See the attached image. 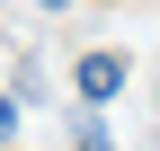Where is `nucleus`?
<instances>
[{
    "instance_id": "nucleus-2",
    "label": "nucleus",
    "mask_w": 160,
    "mask_h": 151,
    "mask_svg": "<svg viewBox=\"0 0 160 151\" xmlns=\"http://www.w3.org/2000/svg\"><path fill=\"white\" fill-rule=\"evenodd\" d=\"M80 151H107V134H98V116H80Z\"/></svg>"
},
{
    "instance_id": "nucleus-3",
    "label": "nucleus",
    "mask_w": 160,
    "mask_h": 151,
    "mask_svg": "<svg viewBox=\"0 0 160 151\" xmlns=\"http://www.w3.org/2000/svg\"><path fill=\"white\" fill-rule=\"evenodd\" d=\"M18 134V98H0V142H9Z\"/></svg>"
},
{
    "instance_id": "nucleus-4",
    "label": "nucleus",
    "mask_w": 160,
    "mask_h": 151,
    "mask_svg": "<svg viewBox=\"0 0 160 151\" xmlns=\"http://www.w3.org/2000/svg\"><path fill=\"white\" fill-rule=\"evenodd\" d=\"M45 9H62V0H45Z\"/></svg>"
},
{
    "instance_id": "nucleus-1",
    "label": "nucleus",
    "mask_w": 160,
    "mask_h": 151,
    "mask_svg": "<svg viewBox=\"0 0 160 151\" xmlns=\"http://www.w3.org/2000/svg\"><path fill=\"white\" fill-rule=\"evenodd\" d=\"M125 89V53H89L80 62V98H116Z\"/></svg>"
}]
</instances>
